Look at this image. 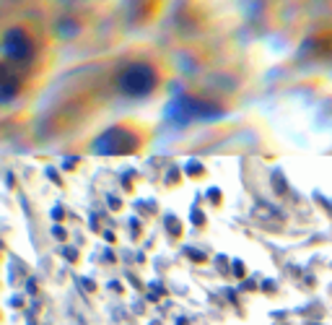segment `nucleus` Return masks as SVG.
<instances>
[{"instance_id": "obj_1", "label": "nucleus", "mask_w": 332, "mask_h": 325, "mask_svg": "<svg viewBox=\"0 0 332 325\" xmlns=\"http://www.w3.org/2000/svg\"><path fill=\"white\" fill-rule=\"evenodd\" d=\"M119 86H122V91L130 94V96H143L156 86V73H153V68L145 65V62H135V65H130L122 73Z\"/></svg>"}, {"instance_id": "obj_2", "label": "nucleus", "mask_w": 332, "mask_h": 325, "mask_svg": "<svg viewBox=\"0 0 332 325\" xmlns=\"http://www.w3.org/2000/svg\"><path fill=\"white\" fill-rule=\"evenodd\" d=\"M3 55L8 60H16V62L26 60V58L31 55V39L26 37L21 29L5 31V37H3Z\"/></svg>"}]
</instances>
